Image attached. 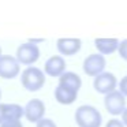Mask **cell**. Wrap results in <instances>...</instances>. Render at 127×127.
<instances>
[{
  "mask_svg": "<svg viewBox=\"0 0 127 127\" xmlns=\"http://www.w3.org/2000/svg\"><path fill=\"white\" fill-rule=\"evenodd\" d=\"M0 97H1V90H0Z\"/></svg>",
  "mask_w": 127,
  "mask_h": 127,
  "instance_id": "cell-22",
  "label": "cell"
},
{
  "mask_svg": "<svg viewBox=\"0 0 127 127\" xmlns=\"http://www.w3.org/2000/svg\"><path fill=\"white\" fill-rule=\"evenodd\" d=\"M104 104L107 111L111 115H120L126 109V98L119 90H113L111 93L105 94Z\"/></svg>",
  "mask_w": 127,
  "mask_h": 127,
  "instance_id": "cell-4",
  "label": "cell"
},
{
  "mask_svg": "<svg viewBox=\"0 0 127 127\" xmlns=\"http://www.w3.org/2000/svg\"><path fill=\"white\" fill-rule=\"evenodd\" d=\"M23 112H25V116L29 122L32 123H37L40 122L42 118H44L45 113V104L38 98H32L30 101H28V104L23 108Z\"/></svg>",
  "mask_w": 127,
  "mask_h": 127,
  "instance_id": "cell-8",
  "label": "cell"
},
{
  "mask_svg": "<svg viewBox=\"0 0 127 127\" xmlns=\"http://www.w3.org/2000/svg\"><path fill=\"white\" fill-rule=\"evenodd\" d=\"M122 120H123L122 123H123L124 126H127V108L123 111V113H122Z\"/></svg>",
  "mask_w": 127,
  "mask_h": 127,
  "instance_id": "cell-20",
  "label": "cell"
},
{
  "mask_svg": "<svg viewBox=\"0 0 127 127\" xmlns=\"http://www.w3.org/2000/svg\"><path fill=\"white\" fill-rule=\"evenodd\" d=\"M75 122L79 127H100L102 116L97 108L92 105H81L75 111Z\"/></svg>",
  "mask_w": 127,
  "mask_h": 127,
  "instance_id": "cell-1",
  "label": "cell"
},
{
  "mask_svg": "<svg viewBox=\"0 0 127 127\" xmlns=\"http://www.w3.org/2000/svg\"><path fill=\"white\" fill-rule=\"evenodd\" d=\"M105 127H124V124L122 123L119 119H111V120L107 122Z\"/></svg>",
  "mask_w": 127,
  "mask_h": 127,
  "instance_id": "cell-18",
  "label": "cell"
},
{
  "mask_svg": "<svg viewBox=\"0 0 127 127\" xmlns=\"http://www.w3.org/2000/svg\"><path fill=\"white\" fill-rule=\"evenodd\" d=\"M105 64H107V62H105V58L102 55L92 53L83 60V71L90 77H97L98 74L104 72Z\"/></svg>",
  "mask_w": 127,
  "mask_h": 127,
  "instance_id": "cell-5",
  "label": "cell"
},
{
  "mask_svg": "<svg viewBox=\"0 0 127 127\" xmlns=\"http://www.w3.org/2000/svg\"><path fill=\"white\" fill-rule=\"evenodd\" d=\"M59 83L60 85H64L70 89H74V90L79 92L81 86H82V81H81V77L75 72L71 71H66L59 77Z\"/></svg>",
  "mask_w": 127,
  "mask_h": 127,
  "instance_id": "cell-14",
  "label": "cell"
},
{
  "mask_svg": "<svg viewBox=\"0 0 127 127\" xmlns=\"http://www.w3.org/2000/svg\"><path fill=\"white\" fill-rule=\"evenodd\" d=\"M118 52H119V55H120V58H123L124 60H127V38L123 40L122 42H119Z\"/></svg>",
  "mask_w": 127,
  "mask_h": 127,
  "instance_id": "cell-15",
  "label": "cell"
},
{
  "mask_svg": "<svg viewBox=\"0 0 127 127\" xmlns=\"http://www.w3.org/2000/svg\"><path fill=\"white\" fill-rule=\"evenodd\" d=\"M0 56H1V48H0Z\"/></svg>",
  "mask_w": 127,
  "mask_h": 127,
  "instance_id": "cell-21",
  "label": "cell"
},
{
  "mask_svg": "<svg viewBox=\"0 0 127 127\" xmlns=\"http://www.w3.org/2000/svg\"><path fill=\"white\" fill-rule=\"evenodd\" d=\"M40 58V48L34 42H23L17 49V60L22 64H33Z\"/></svg>",
  "mask_w": 127,
  "mask_h": 127,
  "instance_id": "cell-3",
  "label": "cell"
},
{
  "mask_svg": "<svg viewBox=\"0 0 127 127\" xmlns=\"http://www.w3.org/2000/svg\"><path fill=\"white\" fill-rule=\"evenodd\" d=\"M21 83L22 86L29 92H37L44 86L45 83V75L44 71L40 70L38 67L29 66L22 71L21 77Z\"/></svg>",
  "mask_w": 127,
  "mask_h": 127,
  "instance_id": "cell-2",
  "label": "cell"
},
{
  "mask_svg": "<svg viewBox=\"0 0 127 127\" xmlns=\"http://www.w3.org/2000/svg\"><path fill=\"white\" fill-rule=\"evenodd\" d=\"M21 71L19 63L15 58L10 55H1L0 56V77L4 79H12L15 78Z\"/></svg>",
  "mask_w": 127,
  "mask_h": 127,
  "instance_id": "cell-6",
  "label": "cell"
},
{
  "mask_svg": "<svg viewBox=\"0 0 127 127\" xmlns=\"http://www.w3.org/2000/svg\"><path fill=\"white\" fill-rule=\"evenodd\" d=\"M45 74H48L49 77H60L63 72H66V62L62 56L53 55L45 62Z\"/></svg>",
  "mask_w": 127,
  "mask_h": 127,
  "instance_id": "cell-10",
  "label": "cell"
},
{
  "mask_svg": "<svg viewBox=\"0 0 127 127\" xmlns=\"http://www.w3.org/2000/svg\"><path fill=\"white\" fill-rule=\"evenodd\" d=\"M119 89H120L119 92H120V93L123 94L124 97H126V96H127V75H126V77H123V78L120 79V83H119Z\"/></svg>",
  "mask_w": 127,
  "mask_h": 127,
  "instance_id": "cell-17",
  "label": "cell"
},
{
  "mask_svg": "<svg viewBox=\"0 0 127 127\" xmlns=\"http://www.w3.org/2000/svg\"><path fill=\"white\" fill-rule=\"evenodd\" d=\"M56 45L62 55H74L81 49V40L72 37H63L58 40Z\"/></svg>",
  "mask_w": 127,
  "mask_h": 127,
  "instance_id": "cell-11",
  "label": "cell"
},
{
  "mask_svg": "<svg viewBox=\"0 0 127 127\" xmlns=\"http://www.w3.org/2000/svg\"><path fill=\"white\" fill-rule=\"evenodd\" d=\"M77 96H78V92L74 90V89H70L64 85H60L59 83L58 88L55 89V98L58 100L60 104H72V102L77 100Z\"/></svg>",
  "mask_w": 127,
  "mask_h": 127,
  "instance_id": "cell-12",
  "label": "cell"
},
{
  "mask_svg": "<svg viewBox=\"0 0 127 127\" xmlns=\"http://www.w3.org/2000/svg\"><path fill=\"white\" fill-rule=\"evenodd\" d=\"M25 115L23 107L18 104H0V124L19 120Z\"/></svg>",
  "mask_w": 127,
  "mask_h": 127,
  "instance_id": "cell-9",
  "label": "cell"
},
{
  "mask_svg": "<svg viewBox=\"0 0 127 127\" xmlns=\"http://www.w3.org/2000/svg\"><path fill=\"white\" fill-rule=\"evenodd\" d=\"M36 127H58V126H56V123L52 120V119L42 118L40 122H37V126Z\"/></svg>",
  "mask_w": 127,
  "mask_h": 127,
  "instance_id": "cell-16",
  "label": "cell"
},
{
  "mask_svg": "<svg viewBox=\"0 0 127 127\" xmlns=\"http://www.w3.org/2000/svg\"><path fill=\"white\" fill-rule=\"evenodd\" d=\"M94 45L98 49L100 55H109L113 53L119 47V40L118 38H96Z\"/></svg>",
  "mask_w": 127,
  "mask_h": 127,
  "instance_id": "cell-13",
  "label": "cell"
},
{
  "mask_svg": "<svg viewBox=\"0 0 127 127\" xmlns=\"http://www.w3.org/2000/svg\"><path fill=\"white\" fill-rule=\"evenodd\" d=\"M93 85H94V89L98 93L108 94L115 90L116 85H118V81H116V77L112 72H101L97 77H94Z\"/></svg>",
  "mask_w": 127,
  "mask_h": 127,
  "instance_id": "cell-7",
  "label": "cell"
},
{
  "mask_svg": "<svg viewBox=\"0 0 127 127\" xmlns=\"http://www.w3.org/2000/svg\"><path fill=\"white\" fill-rule=\"evenodd\" d=\"M0 127H23L21 120H15V122H7V123L0 124Z\"/></svg>",
  "mask_w": 127,
  "mask_h": 127,
  "instance_id": "cell-19",
  "label": "cell"
}]
</instances>
